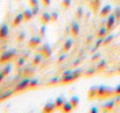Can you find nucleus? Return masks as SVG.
I'll return each instance as SVG.
<instances>
[{
	"mask_svg": "<svg viewBox=\"0 0 120 113\" xmlns=\"http://www.w3.org/2000/svg\"><path fill=\"white\" fill-rule=\"evenodd\" d=\"M113 94V90L111 87H107V86H99L98 90H97V97L99 99H105V98H109L110 96Z\"/></svg>",
	"mask_w": 120,
	"mask_h": 113,
	"instance_id": "f257e3e1",
	"label": "nucleus"
},
{
	"mask_svg": "<svg viewBox=\"0 0 120 113\" xmlns=\"http://www.w3.org/2000/svg\"><path fill=\"white\" fill-rule=\"evenodd\" d=\"M15 54H16L15 50H7V51L2 53L1 56H0V64H5L7 62H11L14 58Z\"/></svg>",
	"mask_w": 120,
	"mask_h": 113,
	"instance_id": "f03ea898",
	"label": "nucleus"
},
{
	"mask_svg": "<svg viewBox=\"0 0 120 113\" xmlns=\"http://www.w3.org/2000/svg\"><path fill=\"white\" fill-rule=\"evenodd\" d=\"M39 53H40L44 58H48V57H50L51 54H52V48L50 47V44L44 43V44H42V45L39 47Z\"/></svg>",
	"mask_w": 120,
	"mask_h": 113,
	"instance_id": "7ed1b4c3",
	"label": "nucleus"
},
{
	"mask_svg": "<svg viewBox=\"0 0 120 113\" xmlns=\"http://www.w3.org/2000/svg\"><path fill=\"white\" fill-rule=\"evenodd\" d=\"M41 40H42L41 36H32V38H29L28 43H27L28 48L29 49H36V48H39L41 45Z\"/></svg>",
	"mask_w": 120,
	"mask_h": 113,
	"instance_id": "20e7f679",
	"label": "nucleus"
},
{
	"mask_svg": "<svg viewBox=\"0 0 120 113\" xmlns=\"http://www.w3.org/2000/svg\"><path fill=\"white\" fill-rule=\"evenodd\" d=\"M29 82H30V78L26 77L25 79H22V80L15 86L14 91H15V92H20V91H23V90L28 89V87H29Z\"/></svg>",
	"mask_w": 120,
	"mask_h": 113,
	"instance_id": "39448f33",
	"label": "nucleus"
},
{
	"mask_svg": "<svg viewBox=\"0 0 120 113\" xmlns=\"http://www.w3.org/2000/svg\"><path fill=\"white\" fill-rule=\"evenodd\" d=\"M116 23H117V18H116L114 13H112V14H110V15H109L107 21H106V28H107V30H109V32H110V30H112V29L114 28Z\"/></svg>",
	"mask_w": 120,
	"mask_h": 113,
	"instance_id": "423d86ee",
	"label": "nucleus"
},
{
	"mask_svg": "<svg viewBox=\"0 0 120 113\" xmlns=\"http://www.w3.org/2000/svg\"><path fill=\"white\" fill-rule=\"evenodd\" d=\"M72 80H75V78H74V75H72V71H70V70L65 71V72L63 74V76H62V78L60 79V82L63 83V84L71 83Z\"/></svg>",
	"mask_w": 120,
	"mask_h": 113,
	"instance_id": "0eeeda50",
	"label": "nucleus"
},
{
	"mask_svg": "<svg viewBox=\"0 0 120 113\" xmlns=\"http://www.w3.org/2000/svg\"><path fill=\"white\" fill-rule=\"evenodd\" d=\"M79 32H80V27H79V23L74 21L70 26V34L74 36V38H77L79 35Z\"/></svg>",
	"mask_w": 120,
	"mask_h": 113,
	"instance_id": "6e6552de",
	"label": "nucleus"
},
{
	"mask_svg": "<svg viewBox=\"0 0 120 113\" xmlns=\"http://www.w3.org/2000/svg\"><path fill=\"white\" fill-rule=\"evenodd\" d=\"M100 6H101V0H90V8L94 14L100 11Z\"/></svg>",
	"mask_w": 120,
	"mask_h": 113,
	"instance_id": "1a4fd4ad",
	"label": "nucleus"
},
{
	"mask_svg": "<svg viewBox=\"0 0 120 113\" xmlns=\"http://www.w3.org/2000/svg\"><path fill=\"white\" fill-rule=\"evenodd\" d=\"M8 34H9V27H8V25L7 23H1L0 25V40H4V38H6L8 36Z\"/></svg>",
	"mask_w": 120,
	"mask_h": 113,
	"instance_id": "9d476101",
	"label": "nucleus"
},
{
	"mask_svg": "<svg viewBox=\"0 0 120 113\" xmlns=\"http://www.w3.org/2000/svg\"><path fill=\"white\" fill-rule=\"evenodd\" d=\"M111 12H112L111 5H105V6L99 11V15H100L101 18H105V16H109V15L111 14Z\"/></svg>",
	"mask_w": 120,
	"mask_h": 113,
	"instance_id": "9b49d317",
	"label": "nucleus"
},
{
	"mask_svg": "<svg viewBox=\"0 0 120 113\" xmlns=\"http://www.w3.org/2000/svg\"><path fill=\"white\" fill-rule=\"evenodd\" d=\"M56 109V105H55V102H48L44 106H43V112L44 113H51L55 111Z\"/></svg>",
	"mask_w": 120,
	"mask_h": 113,
	"instance_id": "f8f14e48",
	"label": "nucleus"
},
{
	"mask_svg": "<svg viewBox=\"0 0 120 113\" xmlns=\"http://www.w3.org/2000/svg\"><path fill=\"white\" fill-rule=\"evenodd\" d=\"M41 22H42V25H49L50 22H51V15H50V13H48V12H44L42 15H41Z\"/></svg>",
	"mask_w": 120,
	"mask_h": 113,
	"instance_id": "ddd939ff",
	"label": "nucleus"
},
{
	"mask_svg": "<svg viewBox=\"0 0 120 113\" xmlns=\"http://www.w3.org/2000/svg\"><path fill=\"white\" fill-rule=\"evenodd\" d=\"M74 110V106H72V104L70 103V100L69 102H64V104H63V106H62V111L64 113H69L71 112Z\"/></svg>",
	"mask_w": 120,
	"mask_h": 113,
	"instance_id": "4468645a",
	"label": "nucleus"
},
{
	"mask_svg": "<svg viewBox=\"0 0 120 113\" xmlns=\"http://www.w3.org/2000/svg\"><path fill=\"white\" fill-rule=\"evenodd\" d=\"M22 21H25V19H23V14L20 13V14H18V15L14 18V20H13V27H18Z\"/></svg>",
	"mask_w": 120,
	"mask_h": 113,
	"instance_id": "2eb2a0df",
	"label": "nucleus"
},
{
	"mask_svg": "<svg viewBox=\"0 0 120 113\" xmlns=\"http://www.w3.org/2000/svg\"><path fill=\"white\" fill-rule=\"evenodd\" d=\"M22 14H23V19H25V21H29V20H32V18L34 16V14H33V12H32V8L25 9Z\"/></svg>",
	"mask_w": 120,
	"mask_h": 113,
	"instance_id": "dca6fc26",
	"label": "nucleus"
},
{
	"mask_svg": "<svg viewBox=\"0 0 120 113\" xmlns=\"http://www.w3.org/2000/svg\"><path fill=\"white\" fill-rule=\"evenodd\" d=\"M72 44H74V41L72 40H67L65 41V43H64V45H63V53H69L70 50H71V48H72Z\"/></svg>",
	"mask_w": 120,
	"mask_h": 113,
	"instance_id": "f3484780",
	"label": "nucleus"
},
{
	"mask_svg": "<svg viewBox=\"0 0 120 113\" xmlns=\"http://www.w3.org/2000/svg\"><path fill=\"white\" fill-rule=\"evenodd\" d=\"M114 105H116V100H110L103 105V109H105L106 111H111L114 107Z\"/></svg>",
	"mask_w": 120,
	"mask_h": 113,
	"instance_id": "a211bd4d",
	"label": "nucleus"
},
{
	"mask_svg": "<svg viewBox=\"0 0 120 113\" xmlns=\"http://www.w3.org/2000/svg\"><path fill=\"white\" fill-rule=\"evenodd\" d=\"M109 34V30H107V28H106V26L105 27H101L99 30H98V34H97V36L98 38H104L106 35Z\"/></svg>",
	"mask_w": 120,
	"mask_h": 113,
	"instance_id": "6ab92c4d",
	"label": "nucleus"
},
{
	"mask_svg": "<svg viewBox=\"0 0 120 113\" xmlns=\"http://www.w3.org/2000/svg\"><path fill=\"white\" fill-rule=\"evenodd\" d=\"M42 58H43V56L41 55L40 53H39V55H36L34 58H33V65H39V64H41V62H42Z\"/></svg>",
	"mask_w": 120,
	"mask_h": 113,
	"instance_id": "aec40b11",
	"label": "nucleus"
},
{
	"mask_svg": "<svg viewBox=\"0 0 120 113\" xmlns=\"http://www.w3.org/2000/svg\"><path fill=\"white\" fill-rule=\"evenodd\" d=\"M70 103L72 104L74 109H77V107H78V105H79V98H78L77 96H74V97H71Z\"/></svg>",
	"mask_w": 120,
	"mask_h": 113,
	"instance_id": "412c9836",
	"label": "nucleus"
},
{
	"mask_svg": "<svg viewBox=\"0 0 120 113\" xmlns=\"http://www.w3.org/2000/svg\"><path fill=\"white\" fill-rule=\"evenodd\" d=\"M97 90H98V87H91L90 91H89V93H87V97H89L90 99L97 97Z\"/></svg>",
	"mask_w": 120,
	"mask_h": 113,
	"instance_id": "4be33fe9",
	"label": "nucleus"
},
{
	"mask_svg": "<svg viewBox=\"0 0 120 113\" xmlns=\"http://www.w3.org/2000/svg\"><path fill=\"white\" fill-rule=\"evenodd\" d=\"M63 104H64V99H63L62 97H58V98H57V99L55 100V105H56V109H62Z\"/></svg>",
	"mask_w": 120,
	"mask_h": 113,
	"instance_id": "5701e85b",
	"label": "nucleus"
},
{
	"mask_svg": "<svg viewBox=\"0 0 120 113\" xmlns=\"http://www.w3.org/2000/svg\"><path fill=\"white\" fill-rule=\"evenodd\" d=\"M33 74H34V69L33 68H26L25 69V72H23V76L25 77H30Z\"/></svg>",
	"mask_w": 120,
	"mask_h": 113,
	"instance_id": "b1692460",
	"label": "nucleus"
},
{
	"mask_svg": "<svg viewBox=\"0 0 120 113\" xmlns=\"http://www.w3.org/2000/svg\"><path fill=\"white\" fill-rule=\"evenodd\" d=\"M45 33H47V26L45 25H42V27H40V29H39V34H40L41 38H44L45 36Z\"/></svg>",
	"mask_w": 120,
	"mask_h": 113,
	"instance_id": "393cba45",
	"label": "nucleus"
},
{
	"mask_svg": "<svg viewBox=\"0 0 120 113\" xmlns=\"http://www.w3.org/2000/svg\"><path fill=\"white\" fill-rule=\"evenodd\" d=\"M103 42H104V38H98V40H97V42H96V44H94V47H93V51H96L101 44H103Z\"/></svg>",
	"mask_w": 120,
	"mask_h": 113,
	"instance_id": "a878e982",
	"label": "nucleus"
},
{
	"mask_svg": "<svg viewBox=\"0 0 120 113\" xmlns=\"http://www.w3.org/2000/svg\"><path fill=\"white\" fill-rule=\"evenodd\" d=\"M84 15V11H83V7H78L77 11H76V18L77 19H82Z\"/></svg>",
	"mask_w": 120,
	"mask_h": 113,
	"instance_id": "bb28decb",
	"label": "nucleus"
},
{
	"mask_svg": "<svg viewBox=\"0 0 120 113\" xmlns=\"http://www.w3.org/2000/svg\"><path fill=\"white\" fill-rule=\"evenodd\" d=\"M11 71H12V67L8 64V65H6L5 68H4V70H2V74L5 76H8L9 74H11Z\"/></svg>",
	"mask_w": 120,
	"mask_h": 113,
	"instance_id": "cd10ccee",
	"label": "nucleus"
},
{
	"mask_svg": "<svg viewBox=\"0 0 120 113\" xmlns=\"http://www.w3.org/2000/svg\"><path fill=\"white\" fill-rule=\"evenodd\" d=\"M39 85V80L38 79H30L29 82V89H34Z\"/></svg>",
	"mask_w": 120,
	"mask_h": 113,
	"instance_id": "c85d7f7f",
	"label": "nucleus"
},
{
	"mask_svg": "<svg viewBox=\"0 0 120 113\" xmlns=\"http://www.w3.org/2000/svg\"><path fill=\"white\" fill-rule=\"evenodd\" d=\"M70 6H71V0H62V7L64 9L69 8Z\"/></svg>",
	"mask_w": 120,
	"mask_h": 113,
	"instance_id": "c756f323",
	"label": "nucleus"
},
{
	"mask_svg": "<svg viewBox=\"0 0 120 113\" xmlns=\"http://www.w3.org/2000/svg\"><path fill=\"white\" fill-rule=\"evenodd\" d=\"M113 38H114V35H109V36L106 35V36L104 38V42H103V44H109Z\"/></svg>",
	"mask_w": 120,
	"mask_h": 113,
	"instance_id": "7c9ffc66",
	"label": "nucleus"
},
{
	"mask_svg": "<svg viewBox=\"0 0 120 113\" xmlns=\"http://www.w3.org/2000/svg\"><path fill=\"white\" fill-rule=\"evenodd\" d=\"M50 15H51V22H56L58 20V13L57 12H52V13H50Z\"/></svg>",
	"mask_w": 120,
	"mask_h": 113,
	"instance_id": "2f4dec72",
	"label": "nucleus"
},
{
	"mask_svg": "<svg viewBox=\"0 0 120 113\" xmlns=\"http://www.w3.org/2000/svg\"><path fill=\"white\" fill-rule=\"evenodd\" d=\"M25 62H26V60H25L23 57L19 58V60H18V62H16V68H20V67H22V65L25 64Z\"/></svg>",
	"mask_w": 120,
	"mask_h": 113,
	"instance_id": "473e14b6",
	"label": "nucleus"
},
{
	"mask_svg": "<svg viewBox=\"0 0 120 113\" xmlns=\"http://www.w3.org/2000/svg\"><path fill=\"white\" fill-rule=\"evenodd\" d=\"M106 65H107V63H106V61H101L99 64H98V70H103V69H105L106 68Z\"/></svg>",
	"mask_w": 120,
	"mask_h": 113,
	"instance_id": "72a5a7b5",
	"label": "nucleus"
},
{
	"mask_svg": "<svg viewBox=\"0 0 120 113\" xmlns=\"http://www.w3.org/2000/svg\"><path fill=\"white\" fill-rule=\"evenodd\" d=\"M28 4H29V7L33 8V7L39 5V0H28Z\"/></svg>",
	"mask_w": 120,
	"mask_h": 113,
	"instance_id": "f704fd0d",
	"label": "nucleus"
},
{
	"mask_svg": "<svg viewBox=\"0 0 120 113\" xmlns=\"http://www.w3.org/2000/svg\"><path fill=\"white\" fill-rule=\"evenodd\" d=\"M113 13H114L116 18H117V21H119V20H120V7H116Z\"/></svg>",
	"mask_w": 120,
	"mask_h": 113,
	"instance_id": "c9c22d12",
	"label": "nucleus"
},
{
	"mask_svg": "<svg viewBox=\"0 0 120 113\" xmlns=\"http://www.w3.org/2000/svg\"><path fill=\"white\" fill-rule=\"evenodd\" d=\"M25 38H26V34L22 32V33H20V34H19V36H18V42H19V43H21V42H23V41H25Z\"/></svg>",
	"mask_w": 120,
	"mask_h": 113,
	"instance_id": "e433bc0d",
	"label": "nucleus"
},
{
	"mask_svg": "<svg viewBox=\"0 0 120 113\" xmlns=\"http://www.w3.org/2000/svg\"><path fill=\"white\" fill-rule=\"evenodd\" d=\"M80 70H75V71H72V75H74V78H75V80L77 79V78H79L80 77Z\"/></svg>",
	"mask_w": 120,
	"mask_h": 113,
	"instance_id": "4c0bfd02",
	"label": "nucleus"
},
{
	"mask_svg": "<svg viewBox=\"0 0 120 113\" xmlns=\"http://www.w3.org/2000/svg\"><path fill=\"white\" fill-rule=\"evenodd\" d=\"M32 12H33V14H34V15H38V14H39V12H40V7H39V5H38V6H35V7H33V8H32Z\"/></svg>",
	"mask_w": 120,
	"mask_h": 113,
	"instance_id": "58836bf2",
	"label": "nucleus"
},
{
	"mask_svg": "<svg viewBox=\"0 0 120 113\" xmlns=\"http://www.w3.org/2000/svg\"><path fill=\"white\" fill-rule=\"evenodd\" d=\"M113 94H116V96H120V84L113 90Z\"/></svg>",
	"mask_w": 120,
	"mask_h": 113,
	"instance_id": "ea45409f",
	"label": "nucleus"
},
{
	"mask_svg": "<svg viewBox=\"0 0 120 113\" xmlns=\"http://www.w3.org/2000/svg\"><path fill=\"white\" fill-rule=\"evenodd\" d=\"M42 4L44 7H49L50 4H51V0H42Z\"/></svg>",
	"mask_w": 120,
	"mask_h": 113,
	"instance_id": "a19ab883",
	"label": "nucleus"
},
{
	"mask_svg": "<svg viewBox=\"0 0 120 113\" xmlns=\"http://www.w3.org/2000/svg\"><path fill=\"white\" fill-rule=\"evenodd\" d=\"M60 82V78L58 77H54L50 82H49V84H55V83H58Z\"/></svg>",
	"mask_w": 120,
	"mask_h": 113,
	"instance_id": "79ce46f5",
	"label": "nucleus"
},
{
	"mask_svg": "<svg viewBox=\"0 0 120 113\" xmlns=\"http://www.w3.org/2000/svg\"><path fill=\"white\" fill-rule=\"evenodd\" d=\"M96 72V69H90V70H87V72H86V76H92L93 74Z\"/></svg>",
	"mask_w": 120,
	"mask_h": 113,
	"instance_id": "37998d69",
	"label": "nucleus"
},
{
	"mask_svg": "<svg viewBox=\"0 0 120 113\" xmlns=\"http://www.w3.org/2000/svg\"><path fill=\"white\" fill-rule=\"evenodd\" d=\"M12 94V92H7V93H5V94H2V96H0V99H5V98H7V97H9Z\"/></svg>",
	"mask_w": 120,
	"mask_h": 113,
	"instance_id": "c03bdc74",
	"label": "nucleus"
},
{
	"mask_svg": "<svg viewBox=\"0 0 120 113\" xmlns=\"http://www.w3.org/2000/svg\"><path fill=\"white\" fill-rule=\"evenodd\" d=\"M5 77H6V76L4 75V74H2V71H1V72H0V83H1L4 79H5Z\"/></svg>",
	"mask_w": 120,
	"mask_h": 113,
	"instance_id": "a18cd8bd",
	"label": "nucleus"
},
{
	"mask_svg": "<svg viewBox=\"0 0 120 113\" xmlns=\"http://www.w3.org/2000/svg\"><path fill=\"white\" fill-rule=\"evenodd\" d=\"M65 57H67V54H65V53H64V55H63V56H61V57H60V60H58V62H60V63H61V62H62V61H63V60H64V58H65Z\"/></svg>",
	"mask_w": 120,
	"mask_h": 113,
	"instance_id": "49530a36",
	"label": "nucleus"
},
{
	"mask_svg": "<svg viewBox=\"0 0 120 113\" xmlns=\"http://www.w3.org/2000/svg\"><path fill=\"white\" fill-rule=\"evenodd\" d=\"M90 112H91V113H97V112H98V110H97V107H92Z\"/></svg>",
	"mask_w": 120,
	"mask_h": 113,
	"instance_id": "de8ad7c7",
	"label": "nucleus"
},
{
	"mask_svg": "<svg viewBox=\"0 0 120 113\" xmlns=\"http://www.w3.org/2000/svg\"><path fill=\"white\" fill-rule=\"evenodd\" d=\"M99 56H100V55H99V54H97V55H94V56L92 57V60H97V58H98Z\"/></svg>",
	"mask_w": 120,
	"mask_h": 113,
	"instance_id": "09e8293b",
	"label": "nucleus"
},
{
	"mask_svg": "<svg viewBox=\"0 0 120 113\" xmlns=\"http://www.w3.org/2000/svg\"><path fill=\"white\" fill-rule=\"evenodd\" d=\"M118 71H119V72H120V68H119V69H118Z\"/></svg>",
	"mask_w": 120,
	"mask_h": 113,
	"instance_id": "8fccbe9b",
	"label": "nucleus"
},
{
	"mask_svg": "<svg viewBox=\"0 0 120 113\" xmlns=\"http://www.w3.org/2000/svg\"><path fill=\"white\" fill-rule=\"evenodd\" d=\"M89 1H90V0H89Z\"/></svg>",
	"mask_w": 120,
	"mask_h": 113,
	"instance_id": "3c124183",
	"label": "nucleus"
}]
</instances>
